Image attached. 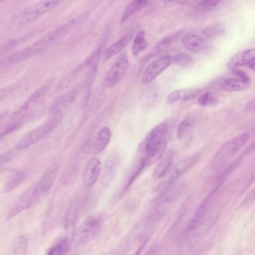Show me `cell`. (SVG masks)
<instances>
[{"label":"cell","mask_w":255,"mask_h":255,"mask_svg":"<svg viewBox=\"0 0 255 255\" xmlns=\"http://www.w3.org/2000/svg\"><path fill=\"white\" fill-rule=\"evenodd\" d=\"M87 17V14H83L50 31L33 44L11 55L8 59V63L15 65L42 54L58 41L65 38V35H68L73 29L81 24Z\"/></svg>","instance_id":"6da1fadb"},{"label":"cell","mask_w":255,"mask_h":255,"mask_svg":"<svg viewBox=\"0 0 255 255\" xmlns=\"http://www.w3.org/2000/svg\"><path fill=\"white\" fill-rule=\"evenodd\" d=\"M249 139L248 132L240 134L224 143L216 152L212 162V167L214 170H219L227 163Z\"/></svg>","instance_id":"7a4b0ae2"},{"label":"cell","mask_w":255,"mask_h":255,"mask_svg":"<svg viewBox=\"0 0 255 255\" xmlns=\"http://www.w3.org/2000/svg\"><path fill=\"white\" fill-rule=\"evenodd\" d=\"M62 117H63L62 114H53L52 117L45 123L28 132L21 139L19 140L18 142L16 144L15 150H24L36 144L56 128L62 120Z\"/></svg>","instance_id":"3957f363"},{"label":"cell","mask_w":255,"mask_h":255,"mask_svg":"<svg viewBox=\"0 0 255 255\" xmlns=\"http://www.w3.org/2000/svg\"><path fill=\"white\" fill-rule=\"evenodd\" d=\"M51 85L52 82L50 80L33 92L32 95H30L29 98L25 101L24 104L11 114L10 116V121L23 124L25 119H27L33 113L34 110L45 98L47 92L51 87Z\"/></svg>","instance_id":"277c9868"},{"label":"cell","mask_w":255,"mask_h":255,"mask_svg":"<svg viewBox=\"0 0 255 255\" xmlns=\"http://www.w3.org/2000/svg\"><path fill=\"white\" fill-rule=\"evenodd\" d=\"M59 171V166L58 164L54 163L50 165L44 171L38 183L31 189V198L34 206L42 201L48 195L49 192L53 187Z\"/></svg>","instance_id":"5b68a950"},{"label":"cell","mask_w":255,"mask_h":255,"mask_svg":"<svg viewBox=\"0 0 255 255\" xmlns=\"http://www.w3.org/2000/svg\"><path fill=\"white\" fill-rule=\"evenodd\" d=\"M103 227L101 216H92L83 221L75 234L74 241L77 245L86 244L96 238Z\"/></svg>","instance_id":"8992f818"},{"label":"cell","mask_w":255,"mask_h":255,"mask_svg":"<svg viewBox=\"0 0 255 255\" xmlns=\"http://www.w3.org/2000/svg\"><path fill=\"white\" fill-rule=\"evenodd\" d=\"M64 1L65 0H41L39 2L29 7L20 14V23L27 24L38 20L54 9Z\"/></svg>","instance_id":"52a82bcc"},{"label":"cell","mask_w":255,"mask_h":255,"mask_svg":"<svg viewBox=\"0 0 255 255\" xmlns=\"http://www.w3.org/2000/svg\"><path fill=\"white\" fill-rule=\"evenodd\" d=\"M129 60L126 53H122L115 61L112 68H110L104 85L107 88L114 87L124 78L129 69Z\"/></svg>","instance_id":"ba28073f"},{"label":"cell","mask_w":255,"mask_h":255,"mask_svg":"<svg viewBox=\"0 0 255 255\" xmlns=\"http://www.w3.org/2000/svg\"><path fill=\"white\" fill-rule=\"evenodd\" d=\"M250 77L244 71L234 70L222 80L221 88L229 92H240L250 86Z\"/></svg>","instance_id":"9c48e42d"},{"label":"cell","mask_w":255,"mask_h":255,"mask_svg":"<svg viewBox=\"0 0 255 255\" xmlns=\"http://www.w3.org/2000/svg\"><path fill=\"white\" fill-rule=\"evenodd\" d=\"M171 63L172 59L170 56H161L159 59L153 61L144 70V74L141 77V84L148 85L154 81Z\"/></svg>","instance_id":"30bf717a"},{"label":"cell","mask_w":255,"mask_h":255,"mask_svg":"<svg viewBox=\"0 0 255 255\" xmlns=\"http://www.w3.org/2000/svg\"><path fill=\"white\" fill-rule=\"evenodd\" d=\"M168 124L162 122L153 128L147 135L144 139L140 143L138 150L142 154L148 151L150 148L154 147L161 141H165V136L168 132Z\"/></svg>","instance_id":"8fae6325"},{"label":"cell","mask_w":255,"mask_h":255,"mask_svg":"<svg viewBox=\"0 0 255 255\" xmlns=\"http://www.w3.org/2000/svg\"><path fill=\"white\" fill-rule=\"evenodd\" d=\"M241 66H248L252 70L255 68V49H246L243 51L239 52L234 55L229 62L227 67L231 70L235 69Z\"/></svg>","instance_id":"7c38bea8"},{"label":"cell","mask_w":255,"mask_h":255,"mask_svg":"<svg viewBox=\"0 0 255 255\" xmlns=\"http://www.w3.org/2000/svg\"><path fill=\"white\" fill-rule=\"evenodd\" d=\"M219 189V186L216 187L205 199L203 201L202 204L199 206L196 213H195L192 222L189 224L187 228V232H192L195 230L198 229L199 228L201 224L202 223L203 220L205 218L206 215L208 213L212 204H213V200H214L215 196H216V191Z\"/></svg>","instance_id":"4fadbf2b"},{"label":"cell","mask_w":255,"mask_h":255,"mask_svg":"<svg viewBox=\"0 0 255 255\" xmlns=\"http://www.w3.org/2000/svg\"><path fill=\"white\" fill-rule=\"evenodd\" d=\"M120 163V157L117 152H113L107 158L104 165V173H103L101 183L104 187H108L114 180L118 168Z\"/></svg>","instance_id":"5bb4252c"},{"label":"cell","mask_w":255,"mask_h":255,"mask_svg":"<svg viewBox=\"0 0 255 255\" xmlns=\"http://www.w3.org/2000/svg\"><path fill=\"white\" fill-rule=\"evenodd\" d=\"M183 45L186 50L194 53L207 51L210 47L207 38L195 34H187L183 38Z\"/></svg>","instance_id":"9a60e30c"},{"label":"cell","mask_w":255,"mask_h":255,"mask_svg":"<svg viewBox=\"0 0 255 255\" xmlns=\"http://www.w3.org/2000/svg\"><path fill=\"white\" fill-rule=\"evenodd\" d=\"M80 90V85H77L62 96L56 98L52 105V114H62L67 107H69L71 103L77 98Z\"/></svg>","instance_id":"2e32d148"},{"label":"cell","mask_w":255,"mask_h":255,"mask_svg":"<svg viewBox=\"0 0 255 255\" xmlns=\"http://www.w3.org/2000/svg\"><path fill=\"white\" fill-rule=\"evenodd\" d=\"M101 162L97 158L90 159L85 168L83 184L86 188H91L97 183L101 175Z\"/></svg>","instance_id":"e0dca14e"},{"label":"cell","mask_w":255,"mask_h":255,"mask_svg":"<svg viewBox=\"0 0 255 255\" xmlns=\"http://www.w3.org/2000/svg\"><path fill=\"white\" fill-rule=\"evenodd\" d=\"M166 146L167 144L165 141H162L150 148L148 151L144 153L143 154L142 159L140 162L139 166L144 169L146 167L150 166L152 164L159 161L163 156Z\"/></svg>","instance_id":"ac0fdd59"},{"label":"cell","mask_w":255,"mask_h":255,"mask_svg":"<svg viewBox=\"0 0 255 255\" xmlns=\"http://www.w3.org/2000/svg\"><path fill=\"white\" fill-rule=\"evenodd\" d=\"M201 93L200 89H183L174 91L168 95L167 102L174 104L180 101H189L196 98Z\"/></svg>","instance_id":"d6986e66"},{"label":"cell","mask_w":255,"mask_h":255,"mask_svg":"<svg viewBox=\"0 0 255 255\" xmlns=\"http://www.w3.org/2000/svg\"><path fill=\"white\" fill-rule=\"evenodd\" d=\"M32 198H31V189L27 191L24 195L20 197V199L14 204L11 210L7 215V220H10L12 218L15 217L17 215L20 214L22 212L28 210L33 207Z\"/></svg>","instance_id":"ffe728a7"},{"label":"cell","mask_w":255,"mask_h":255,"mask_svg":"<svg viewBox=\"0 0 255 255\" xmlns=\"http://www.w3.org/2000/svg\"><path fill=\"white\" fill-rule=\"evenodd\" d=\"M132 39V35L131 34H128L122 37V38L116 41L114 44H112L110 47H107L104 53H103V56L105 60L111 59L113 56L120 53L124 49L126 48L127 46L130 42Z\"/></svg>","instance_id":"44dd1931"},{"label":"cell","mask_w":255,"mask_h":255,"mask_svg":"<svg viewBox=\"0 0 255 255\" xmlns=\"http://www.w3.org/2000/svg\"><path fill=\"white\" fill-rule=\"evenodd\" d=\"M152 0H132V2L128 5L121 19V23H125L134 14L141 11L143 8L149 5Z\"/></svg>","instance_id":"7402d4cb"},{"label":"cell","mask_w":255,"mask_h":255,"mask_svg":"<svg viewBox=\"0 0 255 255\" xmlns=\"http://www.w3.org/2000/svg\"><path fill=\"white\" fill-rule=\"evenodd\" d=\"M112 138V131L108 127H104L100 129L95 144V153H99L104 151L110 144Z\"/></svg>","instance_id":"603a6c76"},{"label":"cell","mask_w":255,"mask_h":255,"mask_svg":"<svg viewBox=\"0 0 255 255\" xmlns=\"http://www.w3.org/2000/svg\"><path fill=\"white\" fill-rule=\"evenodd\" d=\"M198 159V155H194V156H191V157L188 158V159H184V160L179 162V163L174 167V170L172 171L173 172L172 174H171V181L177 180L182 174H184L189 168H190L196 162Z\"/></svg>","instance_id":"cb8c5ba5"},{"label":"cell","mask_w":255,"mask_h":255,"mask_svg":"<svg viewBox=\"0 0 255 255\" xmlns=\"http://www.w3.org/2000/svg\"><path fill=\"white\" fill-rule=\"evenodd\" d=\"M159 161V164L155 168L154 174H153V176L156 179L162 178L169 171L171 165H172L173 153L169 152L167 153L166 156L161 158Z\"/></svg>","instance_id":"d4e9b609"},{"label":"cell","mask_w":255,"mask_h":255,"mask_svg":"<svg viewBox=\"0 0 255 255\" xmlns=\"http://www.w3.org/2000/svg\"><path fill=\"white\" fill-rule=\"evenodd\" d=\"M29 249V241L25 235H20L14 240L12 244V254L26 255Z\"/></svg>","instance_id":"484cf974"},{"label":"cell","mask_w":255,"mask_h":255,"mask_svg":"<svg viewBox=\"0 0 255 255\" xmlns=\"http://www.w3.org/2000/svg\"><path fill=\"white\" fill-rule=\"evenodd\" d=\"M26 179V174L23 171H16L8 179L5 184V192H9L20 186Z\"/></svg>","instance_id":"4316f807"},{"label":"cell","mask_w":255,"mask_h":255,"mask_svg":"<svg viewBox=\"0 0 255 255\" xmlns=\"http://www.w3.org/2000/svg\"><path fill=\"white\" fill-rule=\"evenodd\" d=\"M225 32V27L222 23H216V24L211 25L208 27L205 28L203 30V34L206 38L208 39H213V38L220 37Z\"/></svg>","instance_id":"83f0119b"},{"label":"cell","mask_w":255,"mask_h":255,"mask_svg":"<svg viewBox=\"0 0 255 255\" xmlns=\"http://www.w3.org/2000/svg\"><path fill=\"white\" fill-rule=\"evenodd\" d=\"M70 248V242L68 238H62L55 243L54 246L48 249L47 255H63L68 252Z\"/></svg>","instance_id":"f1b7e54d"},{"label":"cell","mask_w":255,"mask_h":255,"mask_svg":"<svg viewBox=\"0 0 255 255\" xmlns=\"http://www.w3.org/2000/svg\"><path fill=\"white\" fill-rule=\"evenodd\" d=\"M147 47V42L145 40V32L141 31L137 34L133 44H132V53L134 56H138L142 50Z\"/></svg>","instance_id":"f546056e"},{"label":"cell","mask_w":255,"mask_h":255,"mask_svg":"<svg viewBox=\"0 0 255 255\" xmlns=\"http://www.w3.org/2000/svg\"><path fill=\"white\" fill-rule=\"evenodd\" d=\"M194 122L191 118H186L182 121L177 128V136L178 139H182L185 136L188 131L192 128Z\"/></svg>","instance_id":"4dcf8cb0"},{"label":"cell","mask_w":255,"mask_h":255,"mask_svg":"<svg viewBox=\"0 0 255 255\" xmlns=\"http://www.w3.org/2000/svg\"><path fill=\"white\" fill-rule=\"evenodd\" d=\"M223 0H201L198 7L200 10L204 11H213L220 6Z\"/></svg>","instance_id":"1f68e13d"},{"label":"cell","mask_w":255,"mask_h":255,"mask_svg":"<svg viewBox=\"0 0 255 255\" xmlns=\"http://www.w3.org/2000/svg\"><path fill=\"white\" fill-rule=\"evenodd\" d=\"M171 59H172V62H174L180 66H186V65H190L193 62L192 56L185 53H178L171 57Z\"/></svg>","instance_id":"d6a6232c"},{"label":"cell","mask_w":255,"mask_h":255,"mask_svg":"<svg viewBox=\"0 0 255 255\" xmlns=\"http://www.w3.org/2000/svg\"><path fill=\"white\" fill-rule=\"evenodd\" d=\"M216 102V98L210 92L203 94L198 99V104L200 107H207L214 104Z\"/></svg>","instance_id":"836d02e7"},{"label":"cell","mask_w":255,"mask_h":255,"mask_svg":"<svg viewBox=\"0 0 255 255\" xmlns=\"http://www.w3.org/2000/svg\"><path fill=\"white\" fill-rule=\"evenodd\" d=\"M178 35L179 33L173 34V35L164 38V39H162V41H159V42L156 44V47H155V50H159H159H163L167 46L169 45L171 42H173V41L178 36Z\"/></svg>","instance_id":"e575fe53"},{"label":"cell","mask_w":255,"mask_h":255,"mask_svg":"<svg viewBox=\"0 0 255 255\" xmlns=\"http://www.w3.org/2000/svg\"><path fill=\"white\" fill-rule=\"evenodd\" d=\"M17 44V41H12L2 44V45L0 44V58L8 54L13 49L15 48Z\"/></svg>","instance_id":"d590c367"},{"label":"cell","mask_w":255,"mask_h":255,"mask_svg":"<svg viewBox=\"0 0 255 255\" xmlns=\"http://www.w3.org/2000/svg\"><path fill=\"white\" fill-rule=\"evenodd\" d=\"M15 150H8V151L4 152L2 154H0V165L5 163V162H9L15 156Z\"/></svg>","instance_id":"8d00e7d4"},{"label":"cell","mask_w":255,"mask_h":255,"mask_svg":"<svg viewBox=\"0 0 255 255\" xmlns=\"http://www.w3.org/2000/svg\"><path fill=\"white\" fill-rule=\"evenodd\" d=\"M14 88L12 86H7L3 89H0V102H2L5 98L9 96L12 93Z\"/></svg>","instance_id":"74e56055"},{"label":"cell","mask_w":255,"mask_h":255,"mask_svg":"<svg viewBox=\"0 0 255 255\" xmlns=\"http://www.w3.org/2000/svg\"><path fill=\"white\" fill-rule=\"evenodd\" d=\"M255 99H252V101H249L247 104H246V107H245V111L246 112H252L255 110Z\"/></svg>","instance_id":"f35d334b"},{"label":"cell","mask_w":255,"mask_h":255,"mask_svg":"<svg viewBox=\"0 0 255 255\" xmlns=\"http://www.w3.org/2000/svg\"><path fill=\"white\" fill-rule=\"evenodd\" d=\"M3 1H5V0H0V2H2Z\"/></svg>","instance_id":"ab89813d"}]
</instances>
